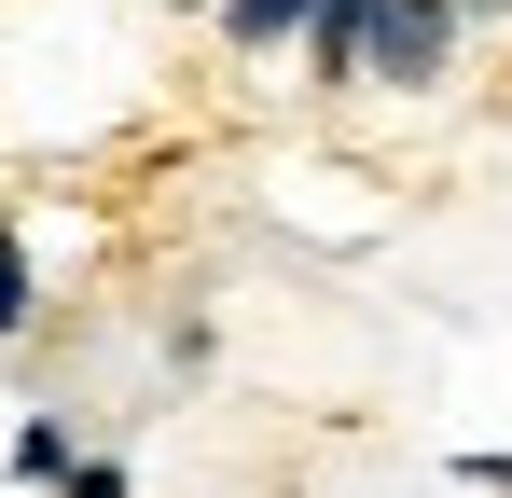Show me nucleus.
Masks as SVG:
<instances>
[{
	"label": "nucleus",
	"instance_id": "1",
	"mask_svg": "<svg viewBox=\"0 0 512 498\" xmlns=\"http://www.w3.org/2000/svg\"><path fill=\"white\" fill-rule=\"evenodd\" d=\"M471 56V14L457 0H374V28H360V97H443Z\"/></svg>",
	"mask_w": 512,
	"mask_h": 498
},
{
	"label": "nucleus",
	"instance_id": "2",
	"mask_svg": "<svg viewBox=\"0 0 512 498\" xmlns=\"http://www.w3.org/2000/svg\"><path fill=\"white\" fill-rule=\"evenodd\" d=\"M305 28H319V0H208L222 56H305Z\"/></svg>",
	"mask_w": 512,
	"mask_h": 498
},
{
	"label": "nucleus",
	"instance_id": "3",
	"mask_svg": "<svg viewBox=\"0 0 512 498\" xmlns=\"http://www.w3.org/2000/svg\"><path fill=\"white\" fill-rule=\"evenodd\" d=\"M360 28H374V0H319V28H305V97H360Z\"/></svg>",
	"mask_w": 512,
	"mask_h": 498
},
{
	"label": "nucleus",
	"instance_id": "4",
	"mask_svg": "<svg viewBox=\"0 0 512 498\" xmlns=\"http://www.w3.org/2000/svg\"><path fill=\"white\" fill-rule=\"evenodd\" d=\"M0 471H14V485H70V471H84V429H70V415H14V457H0Z\"/></svg>",
	"mask_w": 512,
	"mask_h": 498
},
{
	"label": "nucleus",
	"instance_id": "5",
	"mask_svg": "<svg viewBox=\"0 0 512 498\" xmlns=\"http://www.w3.org/2000/svg\"><path fill=\"white\" fill-rule=\"evenodd\" d=\"M42 319V277H28V236H0V346Z\"/></svg>",
	"mask_w": 512,
	"mask_h": 498
},
{
	"label": "nucleus",
	"instance_id": "6",
	"mask_svg": "<svg viewBox=\"0 0 512 498\" xmlns=\"http://www.w3.org/2000/svg\"><path fill=\"white\" fill-rule=\"evenodd\" d=\"M457 485H471V498H512V457H499V443H471V457H457Z\"/></svg>",
	"mask_w": 512,
	"mask_h": 498
},
{
	"label": "nucleus",
	"instance_id": "7",
	"mask_svg": "<svg viewBox=\"0 0 512 498\" xmlns=\"http://www.w3.org/2000/svg\"><path fill=\"white\" fill-rule=\"evenodd\" d=\"M56 498H139V485H125V457H84V471H70Z\"/></svg>",
	"mask_w": 512,
	"mask_h": 498
},
{
	"label": "nucleus",
	"instance_id": "8",
	"mask_svg": "<svg viewBox=\"0 0 512 498\" xmlns=\"http://www.w3.org/2000/svg\"><path fill=\"white\" fill-rule=\"evenodd\" d=\"M485 28H512V0H499V14H485Z\"/></svg>",
	"mask_w": 512,
	"mask_h": 498
},
{
	"label": "nucleus",
	"instance_id": "9",
	"mask_svg": "<svg viewBox=\"0 0 512 498\" xmlns=\"http://www.w3.org/2000/svg\"><path fill=\"white\" fill-rule=\"evenodd\" d=\"M0 236H14V208H0Z\"/></svg>",
	"mask_w": 512,
	"mask_h": 498
}]
</instances>
